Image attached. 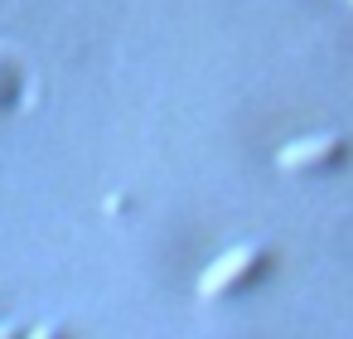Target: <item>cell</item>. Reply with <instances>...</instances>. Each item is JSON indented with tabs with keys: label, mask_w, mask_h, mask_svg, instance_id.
Returning a JSON list of instances; mask_svg holds the SVG:
<instances>
[{
	"label": "cell",
	"mask_w": 353,
	"mask_h": 339,
	"mask_svg": "<svg viewBox=\"0 0 353 339\" xmlns=\"http://www.w3.org/2000/svg\"><path fill=\"white\" fill-rule=\"evenodd\" d=\"M261 262H266V252H261V247H252V242H242V247L223 252L218 262H208V267H203V276H199V300H223V296L242 291V286L256 276V267H261Z\"/></svg>",
	"instance_id": "obj_1"
},
{
	"label": "cell",
	"mask_w": 353,
	"mask_h": 339,
	"mask_svg": "<svg viewBox=\"0 0 353 339\" xmlns=\"http://www.w3.org/2000/svg\"><path fill=\"white\" fill-rule=\"evenodd\" d=\"M339 155V136H300V141H290V146H281L276 151V165L281 170H290V175H300V170H314V165H324V160H334Z\"/></svg>",
	"instance_id": "obj_2"
},
{
	"label": "cell",
	"mask_w": 353,
	"mask_h": 339,
	"mask_svg": "<svg viewBox=\"0 0 353 339\" xmlns=\"http://www.w3.org/2000/svg\"><path fill=\"white\" fill-rule=\"evenodd\" d=\"M30 339H63V329H59V325H34Z\"/></svg>",
	"instance_id": "obj_3"
},
{
	"label": "cell",
	"mask_w": 353,
	"mask_h": 339,
	"mask_svg": "<svg viewBox=\"0 0 353 339\" xmlns=\"http://www.w3.org/2000/svg\"><path fill=\"white\" fill-rule=\"evenodd\" d=\"M0 339H20V325H15V320H6V325H0Z\"/></svg>",
	"instance_id": "obj_4"
}]
</instances>
